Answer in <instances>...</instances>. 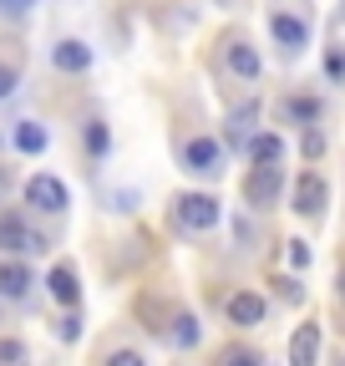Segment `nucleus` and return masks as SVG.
I'll return each instance as SVG.
<instances>
[{
	"label": "nucleus",
	"instance_id": "1",
	"mask_svg": "<svg viewBox=\"0 0 345 366\" xmlns=\"http://www.w3.org/2000/svg\"><path fill=\"white\" fill-rule=\"evenodd\" d=\"M172 219H178L183 229H193V234L198 229H213L219 224V199L213 194H178L172 199Z\"/></svg>",
	"mask_w": 345,
	"mask_h": 366
},
{
	"label": "nucleus",
	"instance_id": "2",
	"mask_svg": "<svg viewBox=\"0 0 345 366\" xmlns=\"http://www.w3.org/2000/svg\"><path fill=\"white\" fill-rule=\"evenodd\" d=\"M0 249H6V254H41V249H46V239H41L21 214H6V209H0Z\"/></svg>",
	"mask_w": 345,
	"mask_h": 366
},
{
	"label": "nucleus",
	"instance_id": "3",
	"mask_svg": "<svg viewBox=\"0 0 345 366\" xmlns=\"http://www.w3.org/2000/svg\"><path fill=\"white\" fill-rule=\"evenodd\" d=\"M26 204L41 209V214H66V183L51 178V173H36L26 183Z\"/></svg>",
	"mask_w": 345,
	"mask_h": 366
},
{
	"label": "nucleus",
	"instance_id": "4",
	"mask_svg": "<svg viewBox=\"0 0 345 366\" xmlns=\"http://www.w3.org/2000/svg\"><path fill=\"white\" fill-rule=\"evenodd\" d=\"M279 194H284V173H279V168H249V178H244V199H249L254 209L274 204Z\"/></svg>",
	"mask_w": 345,
	"mask_h": 366
},
{
	"label": "nucleus",
	"instance_id": "5",
	"mask_svg": "<svg viewBox=\"0 0 345 366\" xmlns=\"http://www.w3.org/2000/svg\"><path fill=\"white\" fill-rule=\"evenodd\" d=\"M289 366H320V320H305L289 336Z\"/></svg>",
	"mask_w": 345,
	"mask_h": 366
},
{
	"label": "nucleus",
	"instance_id": "6",
	"mask_svg": "<svg viewBox=\"0 0 345 366\" xmlns=\"http://www.w3.org/2000/svg\"><path fill=\"white\" fill-rule=\"evenodd\" d=\"M224 163V143H213V137H193V143L183 148V168L188 173H219Z\"/></svg>",
	"mask_w": 345,
	"mask_h": 366
},
{
	"label": "nucleus",
	"instance_id": "7",
	"mask_svg": "<svg viewBox=\"0 0 345 366\" xmlns=\"http://www.w3.org/2000/svg\"><path fill=\"white\" fill-rule=\"evenodd\" d=\"M224 61H229V71L239 76V81H259V71H264V61H259V51H254V46L249 41H229L224 46Z\"/></svg>",
	"mask_w": 345,
	"mask_h": 366
},
{
	"label": "nucleus",
	"instance_id": "8",
	"mask_svg": "<svg viewBox=\"0 0 345 366\" xmlns=\"http://www.w3.org/2000/svg\"><path fill=\"white\" fill-rule=\"evenodd\" d=\"M269 36L284 46V51H305V41H310V26L299 21V16H289V11H279V16H269Z\"/></svg>",
	"mask_w": 345,
	"mask_h": 366
},
{
	"label": "nucleus",
	"instance_id": "9",
	"mask_svg": "<svg viewBox=\"0 0 345 366\" xmlns=\"http://www.w3.org/2000/svg\"><path fill=\"white\" fill-rule=\"evenodd\" d=\"M294 209L305 214V219H315L325 209V178L320 173H299L294 178Z\"/></svg>",
	"mask_w": 345,
	"mask_h": 366
},
{
	"label": "nucleus",
	"instance_id": "10",
	"mask_svg": "<svg viewBox=\"0 0 345 366\" xmlns=\"http://www.w3.org/2000/svg\"><path fill=\"white\" fill-rule=\"evenodd\" d=\"M31 269L21 264V259H0V295H6V300H26L31 295Z\"/></svg>",
	"mask_w": 345,
	"mask_h": 366
},
{
	"label": "nucleus",
	"instance_id": "11",
	"mask_svg": "<svg viewBox=\"0 0 345 366\" xmlns=\"http://www.w3.org/2000/svg\"><path fill=\"white\" fill-rule=\"evenodd\" d=\"M264 295H254V290H239V295H229V320L234 326H259L264 320Z\"/></svg>",
	"mask_w": 345,
	"mask_h": 366
},
{
	"label": "nucleus",
	"instance_id": "12",
	"mask_svg": "<svg viewBox=\"0 0 345 366\" xmlns=\"http://www.w3.org/2000/svg\"><path fill=\"white\" fill-rule=\"evenodd\" d=\"M46 290H51V300H61L66 310L81 300V285H76V269L71 264H56L51 274H46Z\"/></svg>",
	"mask_w": 345,
	"mask_h": 366
},
{
	"label": "nucleus",
	"instance_id": "13",
	"mask_svg": "<svg viewBox=\"0 0 345 366\" xmlns=\"http://www.w3.org/2000/svg\"><path fill=\"white\" fill-rule=\"evenodd\" d=\"M244 153H249V163H254V168H279V158H284V143H279L274 132H254V143H249Z\"/></svg>",
	"mask_w": 345,
	"mask_h": 366
},
{
	"label": "nucleus",
	"instance_id": "14",
	"mask_svg": "<svg viewBox=\"0 0 345 366\" xmlns=\"http://www.w3.org/2000/svg\"><path fill=\"white\" fill-rule=\"evenodd\" d=\"M254 122H259V102H244V107H234V112H229V143L249 148V143H254Z\"/></svg>",
	"mask_w": 345,
	"mask_h": 366
},
{
	"label": "nucleus",
	"instance_id": "15",
	"mask_svg": "<svg viewBox=\"0 0 345 366\" xmlns=\"http://www.w3.org/2000/svg\"><path fill=\"white\" fill-rule=\"evenodd\" d=\"M51 61L61 71H86V66H92V46H86V41H61L51 51Z\"/></svg>",
	"mask_w": 345,
	"mask_h": 366
},
{
	"label": "nucleus",
	"instance_id": "16",
	"mask_svg": "<svg viewBox=\"0 0 345 366\" xmlns=\"http://www.w3.org/2000/svg\"><path fill=\"white\" fill-rule=\"evenodd\" d=\"M16 148L21 153H41V148H46V127H41V122H21L16 127Z\"/></svg>",
	"mask_w": 345,
	"mask_h": 366
},
{
	"label": "nucleus",
	"instance_id": "17",
	"mask_svg": "<svg viewBox=\"0 0 345 366\" xmlns=\"http://www.w3.org/2000/svg\"><path fill=\"white\" fill-rule=\"evenodd\" d=\"M0 366H31L26 341H16V336H0Z\"/></svg>",
	"mask_w": 345,
	"mask_h": 366
},
{
	"label": "nucleus",
	"instance_id": "18",
	"mask_svg": "<svg viewBox=\"0 0 345 366\" xmlns=\"http://www.w3.org/2000/svg\"><path fill=\"white\" fill-rule=\"evenodd\" d=\"M284 112H289L294 122H315V117H320V102H315V97H289Z\"/></svg>",
	"mask_w": 345,
	"mask_h": 366
},
{
	"label": "nucleus",
	"instance_id": "19",
	"mask_svg": "<svg viewBox=\"0 0 345 366\" xmlns=\"http://www.w3.org/2000/svg\"><path fill=\"white\" fill-rule=\"evenodd\" d=\"M81 143H86V153H107V127H102V122H86Z\"/></svg>",
	"mask_w": 345,
	"mask_h": 366
},
{
	"label": "nucleus",
	"instance_id": "20",
	"mask_svg": "<svg viewBox=\"0 0 345 366\" xmlns=\"http://www.w3.org/2000/svg\"><path fill=\"white\" fill-rule=\"evenodd\" d=\"M172 341H178V346H193V341H198V320H193V315H178V331H172Z\"/></svg>",
	"mask_w": 345,
	"mask_h": 366
},
{
	"label": "nucleus",
	"instance_id": "21",
	"mask_svg": "<svg viewBox=\"0 0 345 366\" xmlns=\"http://www.w3.org/2000/svg\"><path fill=\"white\" fill-rule=\"evenodd\" d=\"M219 366H259V356H254V351H244V346H234V351H224V356H219Z\"/></svg>",
	"mask_w": 345,
	"mask_h": 366
},
{
	"label": "nucleus",
	"instance_id": "22",
	"mask_svg": "<svg viewBox=\"0 0 345 366\" xmlns=\"http://www.w3.org/2000/svg\"><path fill=\"white\" fill-rule=\"evenodd\" d=\"M325 71H330L335 81L345 76V51H340V46H330V51H325Z\"/></svg>",
	"mask_w": 345,
	"mask_h": 366
},
{
	"label": "nucleus",
	"instance_id": "23",
	"mask_svg": "<svg viewBox=\"0 0 345 366\" xmlns=\"http://www.w3.org/2000/svg\"><path fill=\"white\" fill-rule=\"evenodd\" d=\"M310 264V249H305V239H289V269H305Z\"/></svg>",
	"mask_w": 345,
	"mask_h": 366
},
{
	"label": "nucleus",
	"instance_id": "24",
	"mask_svg": "<svg viewBox=\"0 0 345 366\" xmlns=\"http://www.w3.org/2000/svg\"><path fill=\"white\" fill-rule=\"evenodd\" d=\"M107 366H148V361H143L138 351H112V356H107Z\"/></svg>",
	"mask_w": 345,
	"mask_h": 366
},
{
	"label": "nucleus",
	"instance_id": "25",
	"mask_svg": "<svg viewBox=\"0 0 345 366\" xmlns=\"http://www.w3.org/2000/svg\"><path fill=\"white\" fill-rule=\"evenodd\" d=\"M325 153V137L320 132H305V158H320Z\"/></svg>",
	"mask_w": 345,
	"mask_h": 366
},
{
	"label": "nucleus",
	"instance_id": "26",
	"mask_svg": "<svg viewBox=\"0 0 345 366\" xmlns=\"http://www.w3.org/2000/svg\"><path fill=\"white\" fill-rule=\"evenodd\" d=\"M274 290H279L284 300H299V295H305V285H294V280H274Z\"/></svg>",
	"mask_w": 345,
	"mask_h": 366
},
{
	"label": "nucleus",
	"instance_id": "27",
	"mask_svg": "<svg viewBox=\"0 0 345 366\" xmlns=\"http://www.w3.org/2000/svg\"><path fill=\"white\" fill-rule=\"evenodd\" d=\"M76 336H81V320L66 315V320H61V341H76Z\"/></svg>",
	"mask_w": 345,
	"mask_h": 366
},
{
	"label": "nucleus",
	"instance_id": "28",
	"mask_svg": "<svg viewBox=\"0 0 345 366\" xmlns=\"http://www.w3.org/2000/svg\"><path fill=\"white\" fill-rule=\"evenodd\" d=\"M36 6V0H0V11H11V16H26Z\"/></svg>",
	"mask_w": 345,
	"mask_h": 366
},
{
	"label": "nucleus",
	"instance_id": "29",
	"mask_svg": "<svg viewBox=\"0 0 345 366\" xmlns=\"http://www.w3.org/2000/svg\"><path fill=\"white\" fill-rule=\"evenodd\" d=\"M11 92H16V71L0 66V97H11Z\"/></svg>",
	"mask_w": 345,
	"mask_h": 366
},
{
	"label": "nucleus",
	"instance_id": "30",
	"mask_svg": "<svg viewBox=\"0 0 345 366\" xmlns=\"http://www.w3.org/2000/svg\"><path fill=\"white\" fill-rule=\"evenodd\" d=\"M11 194V168H0V199Z\"/></svg>",
	"mask_w": 345,
	"mask_h": 366
},
{
	"label": "nucleus",
	"instance_id": "31",
	"mask_svg": "<svg viewBox=\"0 0 345 366\" xmlns=\"http://www.w3.org/2000/svg\"><path fill=\"white\" fill-rule=\"evenodd\" d=\"M340 290H345V280H340Z\"/></svg>",
	"mask_w": 345,
	"mask_h": 366
}]
</instances>
